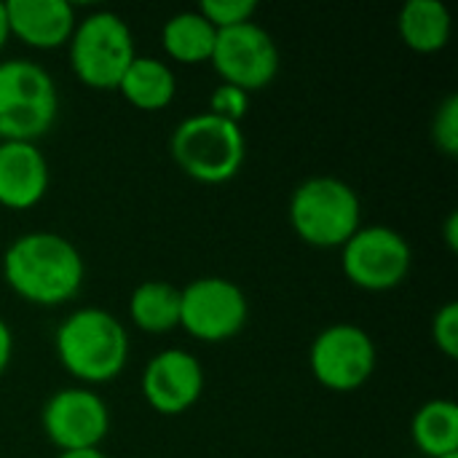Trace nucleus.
<instances>
[{"label": "nucleus", "mask_w": 458, "mask_h": 458, "mask_svg": "<svg viewBox=\"0 0 458 458\" xmlns=\"http://www.w3.org/2000/svg\"><path fill=\"white\" fill-rule=\"evenodd\" d=\"M51 182L48 161L35 142H0V207L32 209Z\"/></svg>", "instance_id": "nucleus-13"}, {"label": "nucleus", "mask_w": 458, "mask_h": 458, "mask_svg": "<svg viewBox=\"0 0 458 458\" xmlns=\"http://www.w3.org/2000/svg\"><path fill=\"white\" fill-rule=\"evenodd\" d=\"M209 62L223 83L250 94L271 86L276 78L279 48L266 27L258 21H244L228 30H217Z\"/></svg>", "instance_id": "nucleus-10"}, {"label": "nucleus", "mask_w": 458, "mask_h": 458, "mask_svg": "<svg viewBox=\"0 0 458 458\" xmlns=\"http://www.w3.org/2000/svg\"><path fill=\"white\" fill-rule=\"evenodd\" d=\"M59 365L81 384H105L129 362L126 327L105 309H78L56 327Z\"/></svg>", "instance_id": "nucleus-2"}, {"label": "nucleus", "mask_w": 458, "mask_h": 458, "mask_svg": "<svg viewBox=\"0 0 458 458\" xmlns=\"http://www.w3.org/2000/svg\"><path fill=\"white\" fill-rule=\"evenodd\" d=\"M376 360L373 338L352 322L325 327L309 349V368L317 384L338 394L362 389L376 373Z\"/></svg>", "instance_id": "nucleus-9"}, {"label": "nucleus", "mask_w": 458, "mask_h": 458, "mask_svg": "<svg viewBox=\"0 0 458 458\" xmlns=\"http://www.w3.org/2000/svg\"><path fill=\"white\" fill-rule=\"evenodd\" d=\"M400 38L416 54H437L448 46L454 21L440 0H408L400 8Z\"/></svg>", "instance_id": "nucleus-16"}, {"label": "nucleus", "mask_w": 458, "mask_h": 458, "mask_svg": "<svg viewBox=\"0 0 458 458\" xmlns=\"http://www.w3.org/2000/svg\"><path fill=\"white\" fill-rule=\"evenodd\" d=\"M432 140L435 145L445 153V156H456L458 153V97L456 94H448L435 118H432Z\"/></svg>", "instance_id": "nucleus-21"}, {"label": "nucleus", "mask_w": 458, "mask_h": 458, "mask_svg": "<svg viewBox=\"0 0 458 458\" xmlns=\"http://www.w3.org/2000/svg\"><path fill=\"white\" fill-rule=\"evenodd\" d=\"M8 19H5V0H0V51L8 43Z\"/></svg>", "instance_id": "nucleus-27"}, {"label": "nucleus", "mask_w": 458, "mask_h": 458, "mask_svg": "<svg viewBox=\"0 0 458 458\" xmlns=\"http://www.w3.org/2000/svg\"><path fill=\"white\" fill-rule=\"evenodd\" d=\"M445 242H448V247L456 252L458 250V215L456 212L448 217V225H445Z\"/></svg>", "instance_id": "nucleus-25"}, {"label": "nucleus", "mask_w": 458, "mask_h": 458, "mask_svg": "<svg viewBox=\"0 0 458 458\" xmlns=\"http://www.w3.org/2000/svg\"><path fill=\"white\" fill-rule=\"evenodd\" d=\"M440 458H458V454H448V456H440Z\"/></svg>", "instance_id": "nucleus-28"}, {"label": "nucleus", "mask_w": 458, "mask_h": 458, "mask_svg": "<svg viewBox=\"0 0 458 458\" xmlns=\"http://www.w3.org/2000/svg\"><path fill=\"white\" fill-rule=\"evenodd\" d=\"M67 46L75 78L97 91H115L137 56L134 35L115 11H94L78 19Z\"/></svg>", "instance_id": "nucleus-6"}, {"label": "nucleus", "mask_w": 458, "mask_h": 458, "mask_svg": "<svg viewBox=\"0 0 458 458\" xmlns=\"http://www.w3.org/2000/svg\"><path fill=\"white\" fill-rule=\"evenodd\" d=\"M86 266L78 247L54 231H30L3 255L5 284L27 303L62 306L83 287Z\"/></svg>", "instance_id": "nucleus-1"}, {"label": "nucleus", "mask_w": 458, "mask_h": 458, "mask_svg": "<svg viewBox=\"0 0 458 458\" xmlns=\"http://www.w3.org/2000/svg\"><path fill=\"white\" fill-rule=\"evenodd\" d=\"M244 290L223 276H201L180 290V327L204 344H223L247 325Z\"/></svg>", "instance_id": "nucleus-8"}, {"label": "nucleus", "mask_w": 458, "mask_h": 458, "mask_svg": "<svg viewBox=\"0 0 458 458\" xmlns=\"http://www.w3.org/2000/svg\"><path fill=\"white\" fill-rule=\"evenodd\" d=\"M56 458H107L99 448H89V451H64Z\"/></svg>", "instance_id": "nucleus-26"}, {"label": "nucleus", "mask_w": 458, "mask_h": 458, "mask_svg": "<svg viewBox=\"0 0 458 458\" xmlns=\"http://www.w3.org/2000/svg\"><path fill=\"white\" fill-rule=\"evenodd\" d=\"M196 11L215 30H228V27L252 21V16L258 13V3L255 0H204Z\"/></svg>", "instance_id": "nucleus-20"}, {"label": "nucleus", "mask_w": 458, "mask_h": 458, "mask_svg": "<svg viewBox=\"0 0 458 458\" xmlns=\"http://www.w3.org/2000/svg\"><path fill=\"white\" fill-rule=\"evenodd\" d=\"M11 357H13V335H11V327H8V322L0 317V376L8 370V365H11Z\"/></svg>", "instance_id": "nucleus-24"}, {"label": "nucleus", "mask_w": 458, "mask_h": 458, "mask_svg": "<svg viewBox=\"0 0 458 458\" xmlns=\"http://www.w3.org/2000/svg\"><path fill=\"white\" fill-rule=\"evenodd\" d=\"M43 435L64 451L99 448L110 429V411L105 400L86 386H70L51 394L40 413Z\"/></svg>", "instance_id": "nucleus-11"}, {"label": "nucleus", "mask_w": 458, "mask_h": 458, "mask_svg": "<svg viewBox=\"0 0 458 458\" xmlns=\"http://www.w3.org/2000/svg\"><path fill=\"white\" fill-rule=\"evenodd\" d=\"M413 266V252L408 239L389 225L360 228L341 247L344 276L368 293H386L400 287Z\"/></svg>", "instance_id": "nucleus-7"}, {"label": "nucleus", "mask_w": 458, "mask_h": 458, "mask_svg": "<svg viewBox=\"0 0 458 458\" xmlns=\"http://www.w3.org/2000/svg\"><path fill=\"white\" fill-rule=\"evenodd\" d=\"M247 107H250V94L236 89V86H228V83H220L212 97H209V110L212 115H220L225 121H233V123H242V118L247 115Z\"/></svg>", "instance_id": "nucleus-23"}, {"label": "nucleus", "mask_w": 458, "mask_h": 458, "mask_svg": "<svg viewBox=\"0 0 458 458\" xmlns=\"http://www.w3.org/2000/svg\"><path fill=\"white\" fill-rule=\"evenodd\" d=\"M411 437L427 458L458 454V405L454 400L424 403L411 424Z\"/></svg>", "instance_id": "nucleus-19"}, {"label": "nucleus", "mask_w": 458, "mask_h": 458, "mask_svg": "<svg viewBox=\"0 0 458 458\" xmlns=\"http://www.w3.org/2000/svg\"><path fill=\"white\" fill-rule=\"evenodd\" d=\"M169 153L180 172L204 185L231 182L247 158L242 123L212 113H196L180 121L169 140Z\"/></svg>", "instance_id": "nucleus-3"}, {"label": "nucleus", "mask_w": 458, "mask_h": 458, "mask_svg": "<svg viewBox=\"0 0 458 458\" xmlns=\"http://www.w3.org/2000/svg\"><path fill=\"white\" fill-rule=\"evenodd\" d=\"M131 322L153 335H164L180 327V287L161 279H148L134 287L129 298Z\"/></svg>", "instance_id": "nucleus-17"}, {"label": "nucleus", "mask_w": 458, "mask_h": 458, "mask_svg": "<svg viewBox=\"0 0 458 458\" xmlns=\"http://www.w3.org/2000/svg\"><path fill=\"white\" fill-rule=\"evenodd\" d=\"M115 91H121V97L131 107L145 110V113H156V110H164L174 102L177 78H174V70L164 59L137 54L134 62L126 67Z\"/></svg>", "instance_id": "nucleus-15"}, {"label": "nucleus", "mask_w": 458, "mask_h": 458, "mask_svg": "<svg viewBox=\"0 0 458 458\" xmlns=\"http://www.w3.org/2000/svg\"><path fill=\"white\" fill-rule=\"evenodd\" d=\"M5 19L8 35L40 51L67 46L78 24L67 0H5Z\"/></svg>", "instance_id": "nucleus-14"}, {"label": "nucleus", "mask_w": 458, "mask_h": 458, "mask_svg": "<svg viewBox=\"0 0 458 458\" xmlns=\"http://www.w3.org/2000/svg\"><path fill=\"white\" fill-rule=\"evenodd\" d=\"M290 225L301 242L317 250L344 247L362 228V204L357 191L330 174L303 180L290 196Z\"/></svg>", "instance_id": "nucleus-4"}, {"label": "nucleus", "mask_w": 458, "mask_h": 458, "mask_svg": "<svg viewBox=\"0 0 458 458\" xmlns=\"http://www.w3.org/2000/svg\"><path fill=\"white\" fill-rule=\"evenodd\" d=\"M56 113L59 91L46 67L30 59L0 62V142H38Z\"/></svg>", "instance_id": "nucleus-5"}, {"label": "nucleus", "mask_w": 458, "mask_h": 458, "mask_svg": "<svg viewBox=\"0 0 458 458\" xmlns=\"http://www.w3.org/2000/svg\"><path fill=\"white\" fill-rule=\"evenodd\" d=\"M217 30L199 11H180L161 30L164 51L180 64H201L212 59Z\"/></svg>", "instance_id": "nucleus-18"}, {"label": "nucleus", "mask_w": 458, "mask_h": 458, "mask_svg": "<svg viewBox=\"0 0 458 458\" xmlns=\"http://www.w3.org/2000/svg\"><path fill=\"white\" fill-rule=\"evenodd\" d=\"M204 392V370L191 352H158L142 373V397L161 416L191 411Z\"/></svg>", "instance_id": "nucleus-12"}, {"label": "nucleus", "mask_w": 458, "mask_h": 458, "mask_svg": "<svg viewBox=\"0 0 458 458\" xmlns=\"http://www.w3.org/2000/svg\"><path fill=\"white\" fill-rule=\"evenodd\" d=\"M432 341L435 346L448 357H458V303L448 301L437 309L435 319H432Z\"/></svg>", "instance_id": "nucleus-22"}]
</instances>
